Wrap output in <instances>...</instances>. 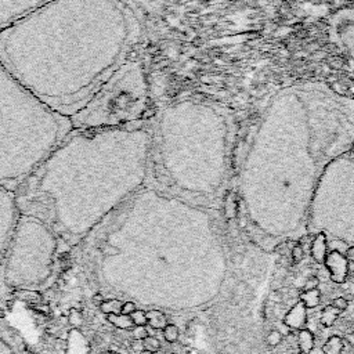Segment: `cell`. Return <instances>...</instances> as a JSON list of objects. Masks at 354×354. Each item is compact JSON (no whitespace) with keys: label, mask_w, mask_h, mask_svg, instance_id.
<instances>
[{"label":"cell","mask_w":354,"mask_h":354,"mask_svg":"<svg viewBox=\"0 0 354 354\" xmlns=\"http://www.w3.org/2000/svg\"><path fill=\"white\" fill-rule=\"evenodd\" d=\"M354 148V97L321 82L272 94L242 154L237 191L248 219H304L324 170Z\"/></svg>","instance_id":"1"},{"label":"cell","mask_w":354,"mask_h":354,"mask_svg":"<svg viewBox=\"0 0 354 354\" xmlns=\"http://www.w3.org/2000/svg\"><path fill=\"white\" fill-rule=\"evenodd\" d=\"M140 36L126 0H53L0 32V62L71 116L128 61Z\"/></svg>","instance_id":"2"},{"label":"cell","mask_w":354,"mask_h":354,"mask_svg":"<svg viewBox=\"0 0 354 354\" xmlns=\"http://www.w3.org/2000/svg\"><path fill=\"white\" fill-rule=\"evenodd\" d=\"M151 180V130L143 124L72 130L16 191L18 209L65 240L124 206Z\"/></svg>","instance_id":"3"},{"label":"cell","mask_w":354,"mask_h":354,"mask_svg":"<svg viewBox=\"0 0 354 354\" xmlns=\"http://www.w3.org/2000/svg\"><path fill=\"white\" fill-rule=\"evenodd\" d=\"M149 130L152 185L196 206L224 192L235 144L230 108L209 98H179L161 108Z\"/></svg>","instance_id":"4"},{"label":"cell","mask_w":354,"mask_h":354,"mask_svg":"<svg viewBox=\"0 0 354 354\" xmlns=\"http://www.w3.org/2000/svg\"><path fill=\"white\" fill-rule=\"evenodd\" d=\"M71 119L36 97L0 62V185L16 192L71 133Z\"/></svg>","instance_id":"5"},{"label":"cell","mask_w":354,"mask_h":354,"mask_svg":"<svg viewBox=\"0 0 354 354\" xmlns=\"http://www.w3.org/2000/svg\"><path fill=\"white\" fill-rule=\"evenodd\" d=\"M149 85L143 64L124 62L88 103L69 116L73 130L118 128L140 124L148 107Z\"/></svg>","instance_id":"6"},{"label":"cell","mask_w":354,"mask_h":354,"mask_svg":"<svg viewBox=\"0 0 354 354\" xmlns=\"http://www.w3.org/2000/svg\"><path fill=\"white\" fill-rule=\"evenodd\" d=\"M308 212L314 221L354 230V148L325 168Z\"/></svg>","instance_id":"7"},{"label":"cell","mask_w":354,"mask_h":354,"mask_svg":"<svg viewBox=\"0 0 354 354\" xmlns=\"http://www.w3.org/2000/svg\"><path fill=\"white\" fill-rule=\"evenodd\" d=\"M328 36L343 56L350 75L354 79V6L339 9L329 17Z\"/></svg>","instance_id":"8"},{"label":"cell","mask_w":354,"mask_h":354,"mask_svg":"<svg viewBox=\"0 0 354 354\" xmlns=\"http://www.w3.org/2000/svg\"><path fill=\"white\" fill-rule=\"evenodd\" d=\"M53 0H0V32Z\"/></svg>","instance_id":"9"},{"label":"cell","mask_w":354,"mask_h":354,"mask_svg":"<svg viewBox=\"0 0 354 354\" xmlns=\"http://www.w3.org/2000/svg\"><path fill=\"white\" fill-rule=\"evenodd\" d=\"M324 264H327V267H328L329 276L334 283H346L347 276H349V262L346 260L344 255H342L338 251H332L327 255Z\"/></svg>","instance_id":"10"},{"label":"cell","mask_w":354,"mask_h":354,"mask_svg":"<svg viewBox=\"0 0 354 354\" xmlns=\"http://www.w3.org/2000/svg\"><path fill=\"white\" fill-rule=\"evenodd\" d=\"M306 323H307V308L300 302L296 303L284 319V324L288 328L295 329V331H300L304 328Z\"/></svg>","instance_id":"11"},{"label":"cell","mask_w":354,"mask_h":354,"mask_svg":"<svg viewBox=\"0 0 354 354\" xmlns=\"http://www.w3.org/2000/svg\"><path fill=\"white\" fill-rule=\"evenodd\" d=\"M310 253L317 264L325 263V259L328 255V238H327L325 232H319L314 237V240L311 241V247H310Z\"/></svg>","instance_id":"12"},{"label":"cell","mask_w":354,"mask_h":354,"mask_svg":"<svg viewBox=\"0 0 354 354\" xmlns=\"http://www.w3.org/2000/svg\"><path fill=\"white\" fill-rule=\"evenodd\" d=\"M298 346L300 354H310L314 349V335L310 329L303 328L299 331Z\"/></svg>","instance_id":"13"},{"label":"cell","mask_w":354,"mask_h":354,"mask_svg":"<svg viewBox=\"0 0 354 354\" xmlns=\"http://www.w3.org/2000/svg\"><path fill=\"white\" fill-rule=\"evenodd\" d=\"M299 302L302 303L306 308H316L321 302V292L319 288L310 289V291H303L299 293Z\"/></svg>","instance_id":"14"},{"label":"cell","mask_w":354,"mask_h":354,"mask_svg":"<svg viewBox=\"0 0 354 354\" xmlns=\"http://www.w3.org/2000/svg\"><path fill=\"white\" fill-rule=\"evenodd\" d=\"M145 314H147L148 325L152 329H164L168 325L166 316L160 310H149V311H145Z\"/></svg>","instance_id":"15"},{"label":"cell","mask_w":354,"mask_h":354,"mask_svg":"<svg viewBox=\"0 0 354 354\" xmlns=\"http://www.w3.org/2000/svg\"><path fill=\"white\" fill-rule=\"evenodd\" d=\"M344 349V342L340 336H331L324 343L323 354H342Z\"/></svg>","instance_id":"16"},{"label":"cell","mask_w":354,"mask_h":354,"mask_svg":"<svg viewBox=\"0 0 354 354\" xmlns=\"http://www.w3.org/2000/svg\"><path fill=\"white\" fill-rule=\"evenodd\" d=\"M107 321L121 329H130L134 327L130 316H124V314H108Z\"/></svg>","instance_id":"17"},{"label":"cell","mask_w":354,"mask_h":354,"mask_svg":"<svg viewBox=\"0 0 354 354\" xmlns=\"http://www.w3.org/2000/svg\"><path fill=\"white\" fill-rule=\"evenodd\" d=\"M339 314H340V311L336 310L334 306H327V307L323 310V313H321V319H320V321H321V324H323L324 327H327V328H328V327H332V325L336 323Z\"/></svg>","instance_id":"18"},{"label":"cell","mask_w":354,"mask_h":354,"mask_svg":"<svg viewBox=\"0 0 354 354\" xmlns=\"http://www.w3.org/2000/svg\"><path fill=\"white\" fill-rule=\"evenodd\" d=\"M122 304L124 303L121 302L119 299H109V300H104L98 307H100V311L104 314H121L122 311Z\"/></svg>","instance_id":"19"},{"label":"cell","mask_w":354,"mask_h":354,"mask_svg":"<svg viewBox=\"0 0 354 354\" xmlns=\"http://www.w3.org/2000/svg\"><path fill=\"white\" fill-rule=\"evenodd\" d=\"M164 338L168 343H176L180 338V331L179 328L173 325V324H168L164 329Z\"/></svg>","instance_id":"20"},{"label":"cell","mask_w":354,"mask_h":354,"mask_svg":"<svg viewBox=\"0 0 354 354\" xmlns=\"http://www.w3.org/2000/svg\"><path fill=\"white\" fill-rule=\"evenodd\" d=\"M144 350H147L149 353H158L161 350V342L160 339H156L155 336H147L143 340Z\"/></svg>","instance_id":"21"},{"label":"cell","mask_w":354,"mask_h":354,"mask_svg":"<svg viewBox=\"0 0 354 354\" xmlns=\"http://www.w3.org/2000/svg\"><path fill=\"white\" fill-rule=\"evenodd\" d=\"M281 342H283V334H281V331H278V329H272L266 336V343L268 344L270 347H277Z\"/></svg>","instance_id":"22"},{"label":"cell","mask_w":354,"mask_h":354,"mask_svg":"<svg viewBox=\"0 0 354 354\" xmlns=\"http://www.w3.org/2000/svg\"><path fill=\"white\" fill-rule=\"evenodd\" d=\"M130 319L133 321L134 327H145L148 321H147V314L144 310H136L130 314Z\"/></svg>","instance_id":"23"},{"label":"cell","mask_w":354,"mask_h":354,"mask_svg":"<svg viewBox=\"0 0 354 354\" xmlns=\"http://www.w3.org/2000/svg\"><path fill=\"white\" fill-rule=\"evenodd\" d=\"M291 256H292V263L293 264H299L302 262L303 257H304V251L300 245H293L292 251H291Z\"/></svg>","instance_id":"24"},{"label":"cell","mask_w":354,"mask_h":354,"mask_svg":"<svg viewBox=\"0 0 354 354\" xmlns=\"http://www.w3.org/2000/svg\"><path fill=\"white\" fill-rule=\"evenodd\" d=\"M132 335H133L134 340H144V339L149 336L148 329L145 327H134V329L132 331Z\"/></svg>","instance_id":"25"},{"label":"cell","mask_w":354,"mask_h":354,"mask_svg":"<svg viewBox=\"0 0 354 354\" xmlns=\"http://www.w3.org/2000/svg\"><path fill=\"white\" fill-rule=\"evenodd\" d=\"M331 306H334L336 310H339V311L342 313V311H344V310H347V307H349V302H347V299L343 298V296H339V298L334 299V302H332Z\"/></svg>","instance_id":"26"},{"label":"cell","mask_w":354,"mask_h":354,"mask_svg":"<svg viewBox=\"0 0 354 354\" xmlns=\"http://www.w3.org/2000/svg\"><path fill=\"white\" fill-rule=\"evenodd\" d=\"M68 320H69V323L73 324L75 327H81L83 324V317H82V313H79L77 310H75V308H72L71 313H69V317H68Z\"/></svg>","instance_id":"27"},{"label":"cell","mask_w":354,"mask_h":354,"mask_svg":"<svg viewBox=\"0 0 354 354\" xmlns=\"http://www.w3.org/2000/svg\"><path fill=\"white\" fill-rule=\"evenodd\" d=\"M103 253L104 255H108V256H115V255L121 253V249L118 247H115L113 244H104Z\"/></svg>","instance_id":"28"},{"label":"cell","mask_w":354,"mask_h":354,"mask_svg":"<svg viewBox=\"0 0 354 354\" xmlns=\"http://www.w3.org/2000/svg\"><path fill=\"white\" fill-rule=\"evenodd\" d=\"M320 285V278L313 276V277H308L307 281L304 283V291H310V289H316L319 288Z\"/></svg>","instance_id":"29"},{"label":"cell","mask_w":354,"mask_h":354,"mask_svg":"<svg viewBox=\"0 0 354 354\" xmlns=\"http://www.w3.org/2000/svg\"><path fill=\"white\" fill-rule=\"evenodd\" d=\"M136 310H137V307H136V304H134L133 302H126L122 304V311H121V314L130 316V314L133 313V311H136Z\"/></svg>","instance_id":"30"},{"label":"cell","mask_w":354,"mask_h":354,"mask_svg":"<svg viewBox=\"0 0 354 354\" xmlns=\"http://www.w3.org/2000/svg\"><path fill=\"white\" fill-rule=\"evenodd\" d=\"M344 257L347 262L354 263V247H349L346 249V253H344Z\"/></svg>","instance_id":"31"},{"label":"cell","mask_w":354,"mask_h":354,"mask_svg":"<svg viewBox=\"0 0 354 354\" xmlns=\"http://www.w3.org/2000/svg\"><path fill=\"white\" fill-rule=\"evenodd\" d=\"M132 349H133L134 351H137V353L143 351L144 350L143 340H133V343H132Z\"/></svg>","instance_id":"32"},{"label":"cell","mask_w":354,"mask_h":354,"mask_svg":"<svg viewBox=\"0 0 354 354\" xmlns=\"http://www.w3.org/2000/svg\"><path fill=\"white\" fill-rule=\"evenodd\" d=\"M93 302L96 303L97 306H100V304H101V303L104 302L103 295H100V293H98V295H94V298H93Z\"/></svg>","instance_id":"33"},{"label":"cell","mask_w":354,"mask_h":354,"mask_svg":"<svg viewBox=\"0 0 354 354\" xmlns=\"http://www.w3.org/2000/svg\"><path fill=\"white\" fill-rule=\"evenodd\" d=\"M346 340L349 342L350 346H353L354 347V332H350V334L346 335Z\"/></svg>","instance_id":"34"},{"label":"cell","mask_w":354,"mask_h":354,"mask_svg":"<svg viewBox=\"0 0 354 354\" xmlns=\"http://www.w3.org/2000/svg\"><path fill=\"white\" fill-rule=\"evenodd\" d=\"M137 354H154V353H149V351H147V350H143V351H140V353Z\"/></svg>","instance_id":"35"},{"label":"cell","mask_w":354,"mask_h":354,"mask_svg":"<svg viewBox=\"0 0 354 354\" xmlns=\"http://www.w3.org/2000/svg\"><path fill=\"white\" fill-rule=\"evenodd\" d=\"M107 354H118V353H107Z\"/></svg>","instance_id":"36"},{"label":"cell","mask_w":354,"mask_h":354,"mask_svg":"<svg viewBox=\"0 0 354 354\" xmlns=\"http://www.w3.org/2000/svg\"><path fill=\"white\" fill-rule=\"evenodd\" d=\"M172 354H177V353H172Z\"/></svg>","instance_id":"37"},{"label":"cell","mask_w":354,"mask_h":354,"mask_svg":"<svg viewBox=\"0 0 354 354\" xmlns=\"http://www.w3.org/2000/svg\"><path fill=\"white\" fill-rule=\"evenodd\" d=\"M299 354H300V353H299Z\"/></svg>","instance_id":"38"}]
</instances>
